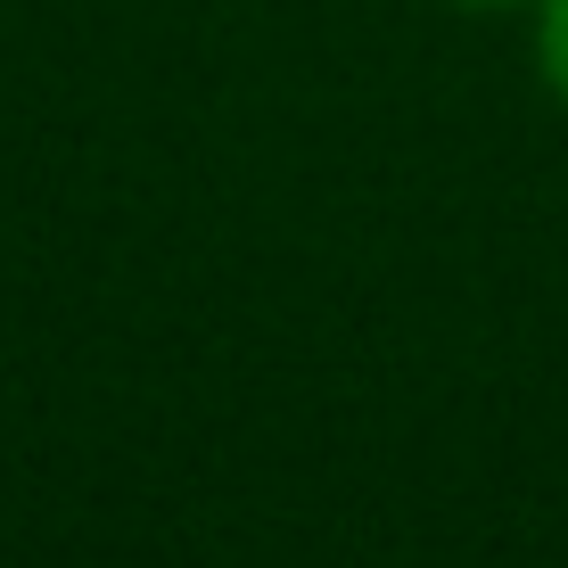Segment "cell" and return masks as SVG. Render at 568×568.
Masks as SVG:
<instances>
[{"instance_id": "1", "label": "cell", "mask_w": 568, "mask_h": 568, "mask_svg": "<svg viewBox=\"0 0 568 568\" xmlns=\"http://www.w3.org/2000/svg\"><path fill=\"white\" fill-rule=\"evenodd\" d=\"M536 67L552 83V100L568 108V0H544L536 9Z\"/></svg>"}, {"instance_id": "2", "label": "cell", "mask_w": 568, "mask_h": 568, "mask_svg": "<svg viewBox=\"0 0 568 568\" xmlns=\"http://www.w3.org/2000/svg\"><path fill=\"white\" fill-rule=\"evenodd\" d=\"M469 9H511V0H469Z\"/></svg>"}]
</instances>
